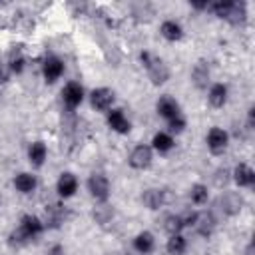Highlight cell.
I'll list each match as a JSON object with an SVG mask.
<instances>
[{
	"label": "cell",
	"mask_w": 255,
	"mask_h": 255,
	"mask_svg": "<svg viewBox=\"0 0 255 255\" xmlns=\"http://www.w3.org/2000/svg\"><path fill=\"white\" fill-rule=\"evenodd\" d=\"M64 70H66V66H64V60L60 56L50 54L42 62V78L46 84H56L64 76Z\"/></svg>",
	"instance_id": "5"
},
{
	"label": "cell",
	"mask_w": 255,
	"mask_h": 255,
	"mask_svg": "<svg viewBox=\"0 0 255 255\" xmlns=\"http://www.w3.org/2000/svg\"><path fill=\"white\" fill-rule=\"evenodd\" d=\"M131 247L137 255H151L155 249V237L151 231H139L133 239H131Z\"/></svg>",
	"instance_id": "18"
},
{
	"label": "cell",
	"mask_w": 255,
	"mask_h": 255,
	"mask_svg": "<svg viewBox=\"0 0 255 255\" xmlns=\"http://www.w3.org/2000/svg\"><path fill=\"white\" fill-rule=\"evenodd\" d=\"M153 149H151V145L149 143H137L131 151H129V155H128V165L131 167V169H135V171H143V169H147V167H151V163H153Z\"/></svg>",
	"instance_id": "3"
},
{
	"label": "cell",
	"mask_w": 255,
	"mask_h": 255,
	"mask_svg": "<svg viewBox=\"0 0 255 255\" xmlns=\"http://www.w3.org/2000/svg\"><path fill=\"white\" fill-rule=\"evenodd\" d=\"M155 112H157L159 118H163L167 122V120H171L175 116H181V106L171 96H159V100L155 102Z\"/></svg>",
	"instance_id": "15"
},
{
	"label": "cell",
	"mask_w": 255,
	"mask_h": 255,
	"mask_svg": "<svg viewBox=\"0 0 255 255\" xmlns=\"http://www.w3.org/2000/svg\"><path fill=\"white\" fill-rule=\"evenodd\" d=\"M78 187H80V181H78V177L72 171H62L60 173V177L56 181V191H58V195L62 199L74 197L76 191H78Z\"/></svg>",
	"instance_id": "14"
},
{
	"label": "cell",
	"mask_w": 255,
	"mask_h": 255,
	"mask_svg": "<svg viewBox=\"0 0 255 255\" xmlns=\"http://www.w3.org/2000/svg\"><path fill=\"white\" fill-rule=\"evenodd\" d=\"M6 68L10 74H22L26 68V56L22 52V48H12L8 52V60H6Z\"/></svg>",
	"instance_id": "25"
},
{
	"label": "cell",
	"mask_w": 255,
	"mask_h": 255,
	"mask_svg": "<svg viewBox=\"0 0 255 255\" xmlns=\"http://www.w3.org/2000/svg\"><path fill=\"white\" fill-rule=\"evenodd\" d=\"M185 128H187V120L183 118V116H175V118H171V120H167V133H183L185 131Z\"/></svg>",
	"instance_id": "31"
},
{
	"label": "cell",
	"mask_w": 255,
	"mask_h": 255,
	"mask_svg": "<svg viewBox=\"0 0 255 255\" xmlns=\"http://www.w3.org/2000/svg\"><path fill=\"white\" fill-rule=\"evenodd\" d=\"M217 227V219L213 217L211 211H199L197 213V221L193 225V229L201 235V237H209Z\"/></svg>",
	"instance_id": "21"
},
{
	"label": "cell",
	"mask_w": 255,
	"mask_h": 255,
	"mask_svg": "<svg viewBox=\"0 0 255 255\" xmlns=\"http://www.w3.org/2000/svg\"><path fill=\"white\" fill-rule=\"evenodd\" d=\"M255 128V106H249L247 110V129Z\"/></svg>",
	"instance_id": "35"
},
{
	"label": "cell",
	"mask_w": 255,
	"mask_h": 255,
	"mask_svg": "<svg viewBox=\"0 0 255 255\" xmlns=\"http://www.w3.org/2000/svg\"><path fill=\"white\" fill-rule=\"evenodd\" d=\"M243 205H245V201H243V195H241L239 191H229V189H227V191H223L221 197H219V209H221V213L227 215V217L239 215L241 209H243Z\"/></svg>",
	"instance_id": "8"
},
{
	"label": "cell",
	"mask_w": 255,
	"mask_h": 255,
	"mask_svg": "<svg viewBox=\"0 0 255 255\" xmlns=\"http://www.w3.org/2000/svg\"><path fill=\"white\" fill-rule=\"evenodd\" d=\"M245 255H253V243H249V245H247V249H245Z\"/></svg>",
	"instance_id": "37"
},
{
	"label": "cell",
	"mask_w": 255,
	"mask_h": 255,
	"mask_svg": "<svg viewBox=\"0 0 255 255\" xmlns=\"http://www.w3.org/2000/svg\"><path fill=\"white\" fill-rule=\"evenodd\" d=\"M163 229H165L167 235H177V233H181V231L185 229V225H183V221H181V215H179V213H169V215H165V217H163Z\"/></svg>",
	"instance_id": "29"
},
{
	"label": "cell",
	"mask_w": 255,
	"mask_h": 255,
	"mask_svg": "<svg viewBox=\"0 0 255 255\" xmlns=\"http://www.w3.org/2000/svg\"><path fill=\"white\" fill-rule=\"evenodd\" d=\"M46 157H48V145L42 139H36L28 145V161L32 167L40 169L46 163Z\"/></svg>",
	"instance_id": "19"
},
{
	"label": "cell",
	"mask_w": 255,
	"mask_h": 255,
	"mask_svg": "<svg viewBox=\"0 0 255 255\" xmlns=\"http://www.w3.org/2000/svg\"><path fill=\"white\" fill-rule=\"evenodd\" d=\"M139 62H141V66H143V70H145V74H147V78L153 86H163L169 80V76H171L169 66L157 54H153L149 50H141L139 52Z\"/></svg>",
	"instance_id": "1"
},
{
	"label": "cell",
	"mask_w": 255,
	"mask_h": 255,
	"mask_svg": "<svg viewBox=\"0 0 255 255\" xmlns=\"http://www.w3.org/2000/svg\"><path fill=\"white\" fill-rule=\"evenodd\" d=\"M18 227L34 241V239H38L44 231H46V225H44V221H42V217H38V215H32V213H24L22 217H20V221H18Z\"/></svg>",
	"instance_id": "13"
},
{
	"label": "cell",
	"mask_w": 255,
	"mask_h": 255,
	"mask_svg": "<svg viewBox=\"0 0 255 255\" xmlns=\"http://www.w3.org/2000/svg\"><path fill=\"white\" fill-rule=\"evenodd\" d=\"M106 124L112 131H116L120 135H126L131 131V122L128 120V116L122 108H112L110 112H106Z\"/></svg>",
	"instance_id": "9"
},
{
	"label": "cell",
	"mask_w": 255,
	"mask_h": 255,
	"mask_svg": "<svg viewBox=\"0 0 255 255\" xmlns=\"http://www.w3.org/2000/svg\"><path fill=\"white\" fill-rule=\"evenodd\" d=\"M165 251H167V255H185V251H187V239L183 237V233L169 235L167 241H165Z\"/></svg>",
	"instance_id": "26"
},
{
	"label": "cell",
	"mask_w": 255,
	"mask_h": 255,
	"mask_svg": "<svg viewBox=\"0 0 255 255\" xmlns=\"http://www.w3.org/2000/svg\"><path fill=\"white\" fill-rule=\"evenodd\" d=\"M189 199L193 205H205L209 201V189L205 183H193L189 187Z\"/></svg>",
	"instance_id": "28"
},
{
	"label": "cell",
	"mask_w": 255,
	"mask_h": 255,
	"mask_svg": "<svg viewBox=\"0 0 255 255\" xmlns=\"http://www.w3.org/2000/svg\"><path fill=\"white\" fill-rule=\"evenodd\" d=\"M149 145H151V149L157 151V153H169V151L175 147V139H173V135L167 133V131H155Z\"/></svg>",
	"instance_id": "23"
},
{
	"label": "cell",
	"mask_w": 255,
	"mask_h": 255,
	"mask_svg": "<svg viewBox=\"0 0 255 255\" xmlns=\"http://www.w3.org/2000/svg\"><path fill=\"white\" fill-rule=\"evenodd\" d=\"M197 213H199V211H195V209H187V211L179 213V215H181L183 225H185V227H193V225H195V221H197Z\"/></svg>",
	"instance_id": "33"
},
{
	"label": "cell",
	"mask_w": 255,
	"mask_h": 255,
	"mask_svg": "<svg viewBox=\"0 0 255 255\" xmlns=\"http://www.w3.org/2000/svg\"><path fill=\"white\" fill-rule=\"evenodd\" d=\"M12 183H14L16 191H20L22 195H30V193H34L36 187H38V179H36V175L30 173V171H20V173H16Z\"/></svg>",
	"instance_id": "20"
},
{
	"label": "cell",
	"mask_w": 255,
	"mask_h": 255,
	"mask_svg": "<svg viewBox=\"0 0 255 255\" xmlns=\"http://www.w3.org/2000/svg\"><path fill=\"white\" fill-rule=\"evenodd\" d=\"M86 185H88V191H90V195H92V199H94L96 203H106V201L110 199L112 185H110V179H108L106 173H102V171L90 173Z\"/></svg>",
	"instance_id": "2"
},
{
	"label": "cell",
	"mask_w": 255,
	"mask_h": 255,
	"mask_svg": "<svg viewBox=\"0 0 255 255\" xmlns=\"http://www.w3.org/2000/svg\"><path fill=\"white\" fill-rule=\"evenodd\" d=\"M167 201H169V193H167V189H161V187H147L141 193V203L149 211L161 209Z\"/></svg>",
	"instance_id": "12"
},
{
	"label": "cell",
	"mask_w": 255,
	"mask_h": 255,
	"mask_svg": "<svg viewBox=\"0 0 255 255\" xmlns=\"http://www.w3.org/2000/svg\"><path fill=\"white\" fill-rule=\"evenodd\" d=\"M92 217H94L96 223L106 225V223H110L114 219V207L108 201L106 203H96L94 209H92Z\"/></svg>",
	"instance_id": "27"
},
{
	"label": "cell",
	"mask_w": 255,
	"mask_h": 255,
	"mask_svg": "<svg viewBox=\"0 0 255 255\" xmlns=\"http://www.w3.org/2000/svg\"><path fill=\"white\" fill-rule=\"evenodd\" d=\"M225 22H229L233 26H243L247 22V4L245 2H231L229 12L225 16Z\"/></svg>",
	"instance_id": "24"
},
{
	"label": "cell",
	"mask_w": 255,
	"mask_h": 255,
	"mask_svg": "<svg viewBox=\"0 0 255 255\" xmlns=\"http://www.w3.org/2000/svg\"><path fill=\"white\" fill-rule=\"evenodd\" d=\"M231 179V171L229 169H225V167H219L217 171H215V175H213V181H215V185L217 187H223V185H227V181Z\"/></svg>",
	"instance_id": "32"
},
{
	"label": "cell",
	"mask_w": 255,
	"mask_h": 255,
	"mask_svg": "<svg viewBox=\"0 0 255 255\" xmlns=\"http://www.w3.org/2000/svg\"><path fill=\"white\" fill-rule=\"evenodd\" d=\"M191 84L197 88V90H207L211 86V68H209V62L207 60H197L191 68Z\"/></svg>",
	"instance_id": "11"
},
{
	"label": "cell",
	"mask_w": 255,
	"mask_h": 255,
	"mask_svg": "<svg viewBox=\"0 0 255 255\" xmlns=\"http://www.w3.org/2000/svg\"><path fill=\"white\" fill-rule=\"evenodd\" d=\"M28 243H32V239H30L20 227H14V229L8 233V245H12V247H26Z\"/></svg>",
	"instance_id": "30"
},
{
	"label": "cell",
	"mask_w": 255,
	"mask_h": 255,
	"mask_svg": "<svg viewBox=\"0 0 255 255\" xmlns=\"http://www.w3.org/2000/svg\"><path fill=\"white\" fill-rule=\"evenodd\" d=\"M44 255H66V249H64L62 243H52V245L46 249Z\"/></svg>",
	"instance_id": "34"
},
{
	"label": "cell",
	"mask_w": 255,
	"mask_h": 255,
	"mask_svg": "<svg viewBox=\"0 0 255 255\" xmlns=\"http://www.w3.org/2000/svg\"><path fill=\"white\" fill-rule=\"evenodd\" d=\"M227 100H229V88H227V84L215 82V84H211L207 88V104L211 108L219 110V108H223L227 104Z\"/></svg>",
	"instance_id": "16"
},
{
	"label": "cell",
	"mask_w": 255,
	"mask_h": 255,
	"mask_svg": "<svg viewBox=\"0 0 255 255\" xmlns=\"http://www.w3.org/2000/svg\"><path fill=\"white\" fill-rule=\"evenodd\" d=\"M68 219V207L62 203V201H56V203H48L46 209H44V225L46 229H58L62 227V223Z\"/></svg>",
	"instance_id": "7"
},
{
	"label": "cell",
	"mask_w": 255,
	"mask_h": 255,
	"mask_svg": "<svg viewBox=\"0 0 255 255\" xmlns=\"http://www.w3.org/2000/svg\"><path fill=\"white\" fill-rule=\"evenodd\" d=\"M114 102H116V92L112 88L102 86L90 92V106L96 112H110L114 108Z\"/></svg>",
	"instance_id": "6"
},
{
	"label": "cell",
	"mask_w": 255,
	"mask_h": 255,
	"mask_svg": "<svg viewBox=\"0 0 255 255\" xmlns=\"http://www.w3.org/2000/svg\"><path fill=\"white\" fill-rule=\"evenodd\" d=\"M231 179L237 187H253L255 185V169L249 163H237L231 171Z\"/></svg>",
	"instance_id": "17"
},
{
	"label": "cell",
	"mask_w": 255,
	"mask_h": 255,
	"mask_svg": "<svg viewBox=\"0 0 255 255\" xmlns=\"http://www.w3.org/2000/svg\"><path fill=\"white\" fill-rule=\"evenodd\" d=\"M159 34H161V38L167 40V42H179V40L183 38V26H181L177 20L167 18V20L161 22Z\"/></svg>",
	"instance_id": "22"
},
{
	"label": "cell",
	"mask_w": 255,
	"mask_h": 255,
	"mask_svg": "<svg viewBox=\"0 0 255 255\" xmlns=\"http://www.w3.org/2000/svg\"><path fill=\"white\" fill-rule=\"evenodd\" d=\"M205 143H207V149L213 153V155H221L227 151L229 147V133L219 128V126H213L209 128V131L205 133Z\"/></svg>",
	"instance_id": "4"
},
{
	"label": "cell",
	"mask_w": 255,
	"mask_h": 255,
	"mask_svg": "<svg viewBox=\"0 0 255 255\" xmlns=\"http://www.w3.org/2000/svg\"><path fill=\"white\" fill-rule=\"evenodd\" d=\"M10 80V72L6 68V64H0V84H6Z\"/></svg>",
	"instance_id": "36"
},
{
	"label": "cell",
	"mask_w": 255,
	"mask_h": 255,
	"mask_svg": "<svg viewBox=\"0 0 255 255\" xmlns=\"http://www.w3.org/2000/svg\"><path fill=\"white\" fill-rule=\"evenodd\" d=\"M86 98V90L80 82H68L64 88H62V102L68 110H76Z\"/></svg>",
	"instance_id": "10"
}]
</instances>
